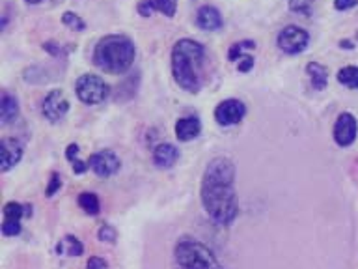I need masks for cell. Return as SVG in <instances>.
<instances>
[{
  "label": "cell",
  "mask_w": 358,
  "mask_h": 269,
  "mask_svg": "<svg viewBox=\"0 0 358 269\" xmlns=\"http://www.w3.org/2000/svg\"><path fill=\"white\" fill-rule=\"evenodd\" d=\"M77 204L78 207L88 215V217H97V215L101 213V200H99V196L95 195V193H90V191L78 193Z\"/></svg>",
  "instance_id": "20"
},
{
  "label": "cell",
  "mask_w": 358,
  "mask_h": 269,
  "mask_svg": "<svg viewBox=\"0 0 358 269\" xmlns=\"http://www.w3.org/2000/svg\"><path fill=\"white\" fill-rule=\"evenodd\" d=\"M34 213V207L30 204H24V219H30Z\"/></svg>",
  "instance_id": "36"
},
{
  "label": "cell",
  "mask_w": 358,
  "mask_h": 269,
  "mask_svg": "<svg viewBox=\"0 0 358 269\" xmlns=\"http://www.w3.org/2000/svg\"><path fill=\"white\" fill-rule=\"evenodd\" d=\"M215 122L220 127H234L237 123H241L246 116V105L237 97H228L222 99L215 106Z\"/></svg>",
  "instance_id": "10"
},
{
  "label": "cell",
  "mask_w": 358,
  "mask_h": 269,
  "mask_svg": "<svg viewBox=\"0 0 358 269\" xmlns=\"http://www.w3.org/2000/svg\"><path fill=\"white\" fill-rule=\"evenodd\" d=\"M306 75L310 77V84L315 92H323L329 86L330 71L329 67L323 66L321 62H308L306 64Z\"/></svg>",
  "instance_id": "16"
},
{
  "label": "cell",
  "mask_w": 358,
  "mask_h": 269,
  "mask_svg": "<svg viewBox=\"0 0 358 269\" xmlns=\"http://www.w3.org/2000/svg\"><path fill=\"white\" fill-rule=\"evenodd\" d=\"M90 170L101 179L114 178L122 170V159L112 150H97L88 157Z\"/></svg>",
  "instance_id": "7"
},
{
  "label": "cell",
  "mask_w": 358,
  "mask_h": 269,
  "mask_svg": "<svg viewBox=\"0 0 358 269\" xmlns=\"http://www.w3.org/2000/svg\"><path fill=\"white\" fill-rule=\"evenodd\" d=\"M237 168L229 157L218 156L207 163L200 185L203 212L217 226H231L239 217V196L235 189Z\"/></svg>",
  "instance_id": "1"
},
{
  "label": "cell",
  "mask_w": 358,
  "mask_h": 269,
  "mask_svg": "<svg viewBox=\"0 0 358 269\" xmlns=\"http://www.w3.org/2000/svg\"><path fill=\"white\" fill-rule=\"evenodd\" d=\"M97 240L101 243H106V245H114L117 241V230L108 223H103L97 230Z\"/></svg>",
  "instance_id": "27"
},
{
  "label": "cell",
  "mask_w": 358,
  "mask_h": 269,
  "mask_svg": "<svg viewBox=\"0 0 358 269\" xmlns=\"http://www.w3.org/2000/svg\"><path fill=\"white\" fill-rule=\"evenodd\" d=\"M173 260L185 269H218L220 262L215 252L192 235H181L173 247Z\"/></svg>",
  "instance_id": "4"
},
{
  "label": "cell",
  "mask_w": 358,
  "mask_h": 269,
  "mask_svg": "<svg viewBox=\"0 0 358 269\" xmlns=\"http://www.w3.org/2000/svg\"><path fill=\"white\" fill-rule=\"evenodd\" d=\"M62 185H64V181H62L60 172L52 170V172L49 174V181H47V187H45V196H47V198H52V196H55L56 193L62 189Z\"/></svg>",
  "instance_id": "28"
},
{
  "label": "cell",
  "mask_w": 358,
  "mask_h": 269,
  "mask_svg": "<svg viewBox=\"0 0 358 269\" xmlns=\"http://www.w3.org/2000/svg\"><path fill=\"white\" fill-rule=\"evenodd\" d=\"M332 2H334L336 11H349L358 6V0H332Z\"/></svg>",
  "instance_id": "31"
},
{
  "label": "cell",
  "mask_w": 358,
  "mask_h": 269,
  "mask_svg": "<svg viewBox=\"0 0 358 269\" xmlns=\"http://www.w3.org/2000/svg\"><path fill=\"white\" fill-rule=\"evenodd\" d=\"M2 215L4 219H11V221H22L24 219V204L15 200L6 202L2 207Z\"/></svg>",
  "instance_id": "26"
},
{
  "label": "cell",
  "mask_w": 358,
  "mask_h": 269,
  "mask_svg": "<svg viewBox=\"0 0 358 269\" xmlns=\"http://www.w3.org/2000/svg\"><path fill=\"white\" fill-rule=\"evenodd\" d=\"M358 120L352 112H340L332 127V139L338 148H351L357 142Z\"/></svg>",
  "instance_id": "8"
},
{
  "label": "cell",
  "mask_w": 358,
  "mask_h": 269,
  "mask_svg": "<svg viewBox=\"0 0 358 269\" xmlns=\"http://www.w3.org/2000/svg\"><path fill=\"white\" fill-rule=\"evenodd\" d=\"M56 254L58 256H67V258H78L84 254V245L83 241L78 240L77 235L66 234L58 243H56Z\"/></svg>",
  "instance_id": "19"
},
{
  "label": "cell",
  "mask_w": 358,
  "mask_h": 269,
  "mask_svg": "<svg viewBox=\"0 0 358 269\" xmlns=\"http://www.w3.org/2000/svg\"><path fill=\"white\" fill-rule=\"evenodd\" d=\"M86 268L88 269H106L108 268V262H106L103 256H90L88 262H86Z\"/></svg>",
  "instance_id": "32"
},
{
  "label": "cell",
  "mask_w": 358,
  "mask_h": 269,
  "mask_svg": "<svg viewBox=\"0 0 358 269\" xmlns=\"http://www.w3.org/2000/svg\"><path fill=\"white\" fill-rule=\"evenodd\" d=\"M196 27L203 30V32H217L224 27V17L218 11V8L211 4L200 6L196 11Z\"/></svg>",
  "instance_id": "14"
},
{
  "label": "cell",
  "mask_w": 358,
  "mask_h": 269,
  "mask_svg": "<svg viewBox=\"0 0 358 269\" xmlns=\"http://www.w3.org/2000/svg\"><path fill=\"white\" fill-rule=\"evenodd\" d=\"M287 6H289L291 13L306 17V19H310L313 13V0H289Z\"/></svg>",
  "instance_id": "25"
},
{
  "label": "cell",
  "mask_w": 358,
  "mask_h": 269,
  "mask_svg": "<svg viewBox=\"0 0 358 269\" xmlns=\"http://www.w3.org/2000/svg\"><path fill=\"white\" fill-rule=\"evenodd\" d=\"M140 83V73H131L129 77H125L122 83L117 84L116 92H114V101L116 103H127L136 95Z\"/></svg>",
  "instance_id": "18"
},
{
  "label": "cell",
  "mask_w": 358,
  "mask_h": 269,
  "mask_svg": "<svg viewBox=\"0 0 358 269\" xmlns=\"http://www.w3.org/2000/svg\"><path fill=\"white\" fill-rule=\"evenodd\" d=\"M62 22L66 25L69 30H73V32H84L86 30V22H84V19L78 13H75V11H64L62 13Z\"/></svg>",
  "instance_id": "23"
},
{
  "label": "cell",
  "mask_w": 358,
  "mask_h": 269,
  "mask_svg": "<svg viewBox=\"0 0 358 269\" xmlns=\"http://www.w3.org/2000/svg\"><path fill=\"white\" fill-rule=\"evenodd\" d=\"M257 47V43L254 39H243V41H237L228 49V60L237 62L241 55H245L246 50H254Z\"/></svg>",
  "instance_id": "22"
},
{
  "label": "cell",
  "mask_w": 358,
  "mask_h": 269,
  "mask_svg": "<svg viewBox=\"0 0 358 269\" xmlns=\"http://www.w3.org/2000/svg\"><path fill=\"white\" fill-rule=\"evenodd\" d=\"M206 47L192 38L178 39L170 53V67H172L173 83L187 94H200L203 81L198 67L203 64Z\"/></svg>",
  "instance_id": "2"
},
{
  "label": "cell",
  "mask_w": 358,
  "mask_h": 269,
  "mask_svg": "<svg viewBox=\"0 0 358 269\" xmlns=\"http://www.w3.org/2000/svg\"><path fill=\"white\" fill-rule=\"evenodd\" d=\"M71 168H73V172L77 174V176H83V174H86L90 170V165H88V161L75 159V161H71Z\"/></svg>",
  "instance_id": "33"
},
{
  "label": "cell",
  "mask_w": 358,
  "mask_h": 269,
  "mask_svg": "<svg viewBox=\"0 0 358 269\" xmlns=\"http://www.w3.org/2000/svg\"><path fill=\"white\" fill-rule=\"evenodd\" d=\"M181 157V151L176 144L172 142H159V144L151 150V161L155 165V168L159 170H168L172 168L176 163L179 161Z\"/></svg>",
  "instance_id": "13"
},
{
  "label": "cell",
  "mask_w": 358,
  "mask_h": 269,
  "mask_svg": "<svg viewBox=\"0 0 358 269\" xmlns=\"http://www.w3.org/2000/svg\"><path fill=\"white\" fill-rule=\"evenodd\" d=\"M276 45L287 56L302 55L310 45V34L306 28L299 27V25H287L276 36Z\"/></svg>",
  "instance_id": "6"
},
{
  "label": "cell",
  "mask_w": 358,
  "mask_h": 269,
  "mask_svg": "<svg viewBox=\"0 0 358 269\" xmlns=\"http://www.w3.org/2000/svg\"><path fill=\"white\" fill-rule=\"evenodd\" d=\"M24 156V140L19 137H6L0 142V170L10 172L22 161Z\"/></svg>",
  "instance_id": "11"
},
{
  "label": "cell",
  "mask_w": 358,
  "mask_h": 269,
  "mask_svg": "<svg viewBox=\"0 0 358 269\" xmlns=\"http://www.w3.org/2000/svg\"><path fill=\"white\" fill-rule=\"evenodd\" d=\"M355 41H358V32L355 34Z\"/></svg>",
  "instance_id": "39"
},
{
  "label": "cell",
  "mask_w": 358,
  "mask_h": 269,
  "mask_svg": "<svg viewBox=\"0 0 358 269\" xmlns=\"http://www.w3.org/2000/svg\"><path fill=\"white\" fill-rule=\"evenodd\" d=\"M338 47H340L341 50H355L357 49V43H355V41H352V39H340V41H338Z\"/></svg>",
  "instance_id": "35"
},
{
  "label": "cell",
  "mask_w": 358,
  "mask_h": 269,
  "mask_svg": "<svg viewBox=\"0 0 358 269\" xmlns=\"http://www.w3.org/2000/svg\"><path fill=\"white\" fill-rule=\"evenodd\" d=\"M78 153H80V148H78L77 142H71V144L66 146V159L69 163L75 161V159H78Z\"/></svg>",
  "instance_id": "34"
},
{
  "label": "cell",
  "mask_w": 358,
  "mask_h": 269,
  "mask_svg": "<svg viewBox=\"0 0 358 269\" xmlns=\"http://www.w3.org/2000/svg\"><path fill=\"white\" fill-rule=\"evenodd\" d=\"M75 95L80 103L88 106H95L105 103L110 95V86L99 75L84 73L75 81Z\"/></svg>",
  "instance_id": "5"
},
{
  "label": "cell",
  "mask_w": 358,
  "mask_h": 269,
  "mask_svg": "<svg viewBox=\"0 0 358 269\" xmlns=\"http://www.w3.org/2000/svg\"><path fill=\"white\" fill-rule=\"evenodd\" d=\"M201 120L196 114L178 118V122L173 125V133L179 142H192L201 134Z\"/></svg>",
  "instance_id": "15"
},
{
  "label": "cell",
  "mask_w": 358,
  "mask_h": 269,
  "mask_svg": "<svg viewBox=\"0 0 358 269\" xmlns=\"http://www.w3.org/2000/svg\"><path fill=\"white\" fill-rule=\"evenodd\" d=\"M2 235H6V237H15V235H19L22 232V224L21 221H11V219H4L2 221Z\"/></svg>",
  "instance_id": "29"
},
{
  "label": "cell",
  "mask_w": 358,
  "mask_h": 269,
  "mask_svg": "<svg viewBox=\"0 0 358 269\" xmlns=\"http://www.w3.org/2000/svg\"><path fill=\"white\" fill-rule=\"evenodd\" d=\"M24 2H27L28 6H36V4H41L43 0H24Z\"/></svg>",
  "instance_id": "38"
},
{
  "label": "cell",
  "mask_w": 358,
  "mask_h": 269,
  "mask_svg": "<svg viewBox=\"0 0 358 269\" xmlns=\"http://www.w3.org/2000/svg\"><path fill=\"white\" fill-rule=\"evenodd\" d=\"M136 13L144 19H150L155 13L172 19L178 13V0H138Z\"/></svg>",
  "instance_id": "12"
},
{
  "label": "cell",
  "mask_w": 358,
  "mask_h": 269,
  "mask_svg": "<svg viewBox=\"0 0 358 269\" xmlns=\"http://www.w3.org/2000/svg\"><path fill=\"white\" fill-rule=\"evenodd\" d=\"M136 60V43L127 34H106L97 39L92 62L106 75H125Z\"/></svg>",
  "instance_id": "3"
},
{
  "label": "cell",
  "mask_w": 358,
  "mask_h": 269,
  "mask_svg": "<svg viewBox=\"0 0 358 269\" xmlns=\"http://www.w3.org/2000/svg\"><path fill=\"white\" fill-rule=\"evenodd\" d=\"M336 81L347 90H358V66H343L336 73Z\"/></svg>",
  "instance_id": "21"
},
{
  "label": "cell",
  "mask_w": 358,
  "mask_h": 269,
  "mask_svg": "<svg viewBox=\"0 0 358 269\" xmlns=\"http://www.w3.org/2000/svg\"><path fill=\"white\" fill-rule=\"evenodd\" d=\"M21 114V106L19 99L10 92H2L0 97V118H2V125H11Z\"/></svg>",
  "instance_id": "17"
},
{
  "label": "cell",
  "mask_w": 358,
  "mask_h": 269,
  "mask_svg": "<svg viewBox=\"0 0 358 269\" xmlns=\"http://www.w3.org/2000/svg\"><path fill=\"white\" fill-rule=\"evenodd\" d=\"M235 64H237V71L248 73L252 71V67L256 66V58L252 55H248V53H245V55L239 56V60L235 62Z\"/></svg>",
  "instance_id": "30"
},
{
  "label": "cell",
  "mask_w": 358,
  "mask_h": 269,
  "mask_svg": "<svg viewBox=\"0 0 358 269\" xmlns=\"http://www.w3.org/2000/svg\"><path fill=\"white\" fill-rule=\"evenodd\" d=\"M41 116L50 123H60L67 116V112L71 109L69 101H67L64 90L55 88L50 90L49 94L41 99Z\"/></svg>",
  "instance_id": "9"
},
{
  "label": "cell",
  "mask_w": 358,
  "mask_h": 269,
  "mask_svg": "<svg viewBox=\"0 0 358 269\" xmlns=\"http://www.w3.org/2000/svg\"><path fill=\"white\" fill-rule=\"evenodd\" d=\"M8 21H10V17L4 13V15H2V21H0V30H2V32H4L6 27H8Z\"/></svg>",
  "instance_id": "37"
},
{
  "label": "cell",
  "mask_w": 358,
  "mask_h": 269,
  "mask_svg": "<svg viewBox=\"0 0 358 269\" xmlns=\"http://www.w3.org/2000/svg\"><path fill=\"white\" fill-rule=\"evenodd\" d=\"M41 49L47 53V55H50L52 58H67V55L73 50V45H69V47H64V45H60L58 41H55V39H49V41H45L43 45H41Z\"/></svg>",
  "instance_id": "24"
}]
</instances>
